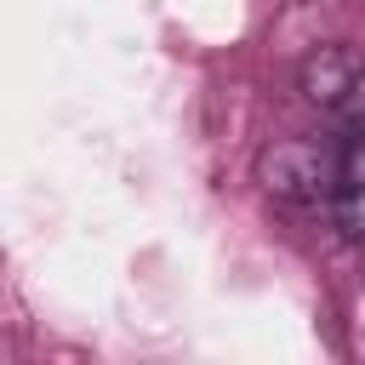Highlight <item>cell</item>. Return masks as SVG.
Segmentation results:
<instances>
[{"label":"cell","instance_id":"6da1fadb","mask_svg":"<svg viewBox=\"0 0 365 365\" xmlns=\"http://www.w3.org/2000/svg\"><path fill=\"white\" fill-rule=\"evenodd\" d=\"M336 165H342V148H325L314 137H285V143L262 148L257 177L285 205H325L336 188Z\"/></svg>","mask_w":365,"mask_h":365},{"label":"cell","instance_id":"7a4b0ae2","mask_svg":"<svg viewBox=\"0 0 365 365\" xmlns=\"http://www.w3.org/2000/svg\"><path fill=\"white\" fill-rule=\"evenodd\" d=\"M354 80H359V63L342 46H319L302 63V97L319 103V108H342V97L354 91Z\"/></svg>","mask_w":365,"mask_h":365}]
</instances>
